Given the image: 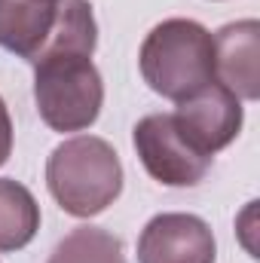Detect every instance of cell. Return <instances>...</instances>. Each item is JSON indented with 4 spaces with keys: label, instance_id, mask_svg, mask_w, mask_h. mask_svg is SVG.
Returning a JSON list of instances; mask_svg holds the SVG:
<instances>
[{
    "label": "cell",
    "instance_id": "obj_1",
    "mask_svg": "<svg viewBox=\"0 0 260 263\" xmlns=\"http://www.w3.org/2000/svg\"><path fill=\"white\" fill-rule=\"evenodd\" d=\"M138 67L156 95L178 104L214 80L211 31L193 18H165L144 37Z\"/></svg>",
    "mask_w": 260,
    "mask_h": 263
},
{
    "label": "cell",
    "instance_id": "obj_2",
    "mask_svg": "<svg viewBox=\"0 0 260 263\" xmlns=\"http://www.w3.org/2000/svg\"><path fill=\"white\" fill-rule=\"evenodd\" d=\"M46 187L62 211L73 217H95L123 193L120 156L104 138H67L46 159Z\"/></svg>",
    "mask_w": 260,
    "mask_h": 263
},
{
    "label": "cell",
    "instance_id": "obj_3",
    "mask_svg": "<svg viewBox=\"0 0 260 263\" xmlns=\"http://www.w3.org/2000/svg\"><path fill=\"white\" fill-rule=\"evenodd\" d=\"M34 101L52 132H83L104 104L101 73L89 55H49L34 65Z\"/></svg>",
    "mask_w": 260,
    "mask_h": 263
},
{
    "label": "cell",
    "instance_id": "obj_4",
    "mask_svg": "<svg viewBox=\"0 0 260 263\" xmlns=\"http://www.w3.org/2000/svg\"><path fill=\"white\" fill-rule=\"evenodd\" d=\"M132 141L147 175L165 187H193L211 168V156L181 132L175 114L144 117L135 126Z\"/></svg>",
    "mask_w": 260,
    "mask_h": 263
},
{
    "label": "cell",
    "instance_id": "obj_5",
    "mask_svg": "<svg viewBox=\"0 0 260 263\" xmlns=\"http://www.w3.org/2000/svg\"><path fill=\"white\" fill-rule=\"evenodd\" d=\"M217 242L211 227L184 211H165L147 220L138 236V263H214Z\"/></svg>",
    "mask_w": 260,
    "mask_h": 263
},
{
    "label": "cell",
    "instance_id": "obj_6",
    "mask_svg": "<svg viewBox=\"0 0 260 263\" xmlns=\"http://www.w3.org/2000/svg\"><path fill=\"white\" fill-rule=\"evenodd\" d=\"M175 120L202 153L214 156L217 150L230 147L242 129V101L227 86L211 80L190 98L178 101Z\"/></svg>",
    "mask_w": 260,
    "mask_h": 263
},
{
    "label": "cell",
    "instance_id": "obj_7",
    "mask_svg": "<svg viewBox=\"0 0 260 263\" xmlns=\"http://www.w3.org/2000/svg\"><path fill=\"white\" fill-rule=\"evenodd\" d=\"M214 80L239 101L260 98V22L242 18L224 25L214 37Z\"/></svg>",
    "mask_w": 260,
    "mask_h": 263
},
{
    "label": "cell",
    "instance_id": "obj_8",
    "mask_svg": "<svg viewBox=\"0 0 260 263\" xmlns=\"http://www.w3.org/2000/svg\"><path fill=\"white\" fill-rule=\"evenodd\" d=\"M62 0H0V46L34 62L49 40Z\"/></svg>",
    "mask_w": 260,
    "mask_h": 263
},
{
    "label": "cell",
    "instance_id": "obj_9",
    "mask_svg": "<svg viewBox=\"0 0 260 263\" xmlns=\"http://www.w3.org/2000/svg\"><path fill=\"white\" fill-rule=\"evenodd\" d=\"M40 230V205L31 190L0 178V251H22Z\"/></svg>",
    "mask_w": 260,
    "mask_h": 263
},
{
    "label": "cell",
    "instance_id": "obj_10",
    "mask_svg": "<svg viewBox=\"0 0 260 263\" xmlns=\"http://www.w3.org/2000/svg\"><path fill=\"white\" fill-rule=\"evenodd\" d=\"M46 263H126L123 242L101 227H77L52 248Z\"/></svg>",
    "mask_w": 260,
    "mask_h": 263
},
{
    "label": "cell",
    "instance_id": "obj_11",
    "mask_svg": "<svg viewBox=\"0 0 260 263\" xmlns=\"http://www.w3.org/2000/svg\"><path fill=\"white\" fill-rule=\"evenodd\" d=\"M9 153H12V120H9L6 101L0 98V165L9 159Z\"/></svg>",
    "mask_w": 260,
    "mask_h": 263
}]
</instances>
